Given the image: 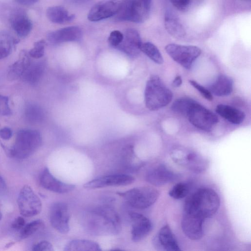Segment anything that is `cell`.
<instances>
[{"label":"cell","instance_id":"42","mask_svg":"<svg viewBox=\"0 0 251 251\" xmlns=\"http://www.w3.org/2000/svg\"><path fill=\"white\" fill-rule=\"evenodd\" d=\"M25 223L24 219L22 217L19 216L12 222L11 226L15 230H20L25 226Z\"/></svg>","mask_w":251,"mask_h":251},{"label":"cell","instance_id":"19","mask_svg":"<svg viewBox=\"0 0 251 251\" xmlns=\"http://www.w3.org/2000/svg\"><path fill=\"white\" fill-rule=\"evenodd\" d=\"M123 35V40L117 48L130 57L138 56L142 44L139 32L135 29L128 28Z\"/></svg>","mask_w":251,"mask_h":251},{"label":"cell","instance_id":"16","mask_svg":"<svg viewBox=\"0 0 251 251\" xmlns=\"http://www.w3.org/2000/svg\"><path fill=\"white\" fill-rule=\"evenodd\" d=\"M129 216L131 223V239L134 242H140L151 232V222L147 217L137 212H130Z\"/></svg>","mask_w":251,"mask_h":251},{"label":"cell","instance_id":"6","mask_svg":"<svg viewBox=\"0 0 251 251\" xmlns=\"http://www.w3.org/2000/svg\"><path fill=\"white\" fill-rule=\"evenodd\" d=\"M150 9L142 0H123L116 14V19L143 23L148 18Z\"/></svg>","mask_w":251,"mask_h":251},{"label":"cell","instance_id":"49","mask_svg":"<svg viewBox=\"0 0 251 251\" xmlns=\"http://www.w3.org/2000/svg\"><path fill=\"white\" fill-rule=\"evenodd\" d=\"M249 0L250 1V0Z\"/></svg>","mask_w":251,"mask_h":251},{"label":"cell","instance_id":"12","mask_svg":"<svg viewBox=\"0 0 251 251\" xmlns=\"http://www.w3.org/2000/svg\"><path fill=\"white\" fill-rule=\"evenodd\" d=\"M49 219L51 226L56 230L62 234L69 232L70 213L66 203L63 202L53 203L50 209Z\"/></svg>","mask_w":251,"mask_h":251},{"label":"cell","instance_id":"3","mask_svg":"<svg viewBox=\"0 0 251 251\" xmlns=\"http://www.w3.org/2000/svg\"><path fill=\"white\" fill-rule=\"evenodd\" d=\"M173 94L159 76L153 75L148 80L144 92L146 106L151 111L157 110L167 105Z\"/></svg>","mask_w":251,"mask_h":251},{"label":"cell","instance_id":"33","mask_svg":"<svg viewBox=\"0 0 251 251\" xmlns=\"http://www.w3.org/2000/svg\"><path fill=\"white\" fill-rule=\"evenodd\" d=\"M44 227V223L41 220L38 219L32 221L25 225L22 228L20 237L22 239L27 238L37 231L43 229Z\"/></svg>","mask_w":251,"mask_h":251},{"label":"cell","instance_id":"48","mask_svg":"<svg viewBox=\"0 0 251 251\" xmlns=\"http://www.w3.org/2000/svg\"><path fill=\"white\" fill-rule=\"evenodd\" d=\"M1 218H2V214L0 211V220L1 219Z\"/></svg>","mask_w":251,"mask_h":251},{"label":"cell","instance_id":"8","mask_svg":"<svg viewBox=\"0 0 251 251\" xmlns=\"http://www.w3.org/2000/svg\"><path fill=\"white\" fill-rule=\"evenodd\" d=\"M185 116L195 127L206 131H210L218 122V118L214 113L196 101L190 106Z\"/></svg>","mask_w":251,"mask_h":251},{"label":"cell","instance_id":"14","mask_svg":"<svg viewBox=\"0 0 251 251\" xmlns=\"http://www.w3.org/2000/svg\"><path fill=\"white\" fill-rule=\"evenodd\" d=\"M135 178L126 174H116L96 178L85 183L84 187L87 189H99L108 186H126L132 183Z\"/></svg>","mask_w":251,"mask_h":251},{"label":"cell","instance_id":"26","mask_svg":"<svg viewBox=\"0 0 251 251\" xmlns=\"http://www.w3.org/2000/svg\"><path fill=\"white\" fill-rule=\"evenodd\" d=\"M44 70L45 64L43 62H31L21 78L29 84L35 85L41 79Z\"/></svg>","mask_w":251,"mask_h":251},{"label":"cell","instance_id":"13","mask_svg":"<svg viewBox=\"0 0 251 251\" xmlns=\"http://www.w3.org/2000/svg\"><path fill=\"white\" fill-rule=\"evenodd\" d=\"M178 175L164 164H159L151 168L147 173V181L155 186H161L175 181Z\"/></svg>","mask_w":251,"mask_h":251},{"label":"cell","instance_id":"2","mask_svg":"<svg viewBox=\"0 0 251 251\" xmlns=\"http://www.w3.org/2000/svg\"><path fill=\"white\" fill-rule=\"evenodd\" d=\"M220 204V200L217 193L212 189L203 188L186 200L184 208L195 212L205 219L215 215Z\"/></svg>","mask_w":251,"mask_h":251},{"label":"cell","instance_id":"40","mask_svg":"<svg viewBox=\"0 0 251 251\" xmlns=\"http://www.w3.org/2000/svg\"><path fill=\"white\" fill-rule=\"evenodd\" d=\"M33 251H52L53 248L52 244L47 241H42L35 244L33 247Z\"/></svg>","mask_w":251,"mask_h":251},{"label":"cell","instance_id":"44","mask_svg":"<svg viewBox=\"0 0 251 251\" xmlns=\"http://www.w3.org/2000/svg\"><path fill=\"white\" fill-rule=\"evenodd\" d=\"M7 192V186L6 183L0 175V196H4L6 194Z\"/></svg>","mask_w":251,"mask_h":251},{"label":"cell","instance_id":"37","mask_svg":"<svg viewBox=\"0 0 251 251\" xmlns=\"http://www.w3.org/2000/svg\"><path fill=\"white\" fill-rule=\"evenodd\" d=\"M124 35L119 30L112 31L108 37V42L113 47L117 48L123 40Z\"/></svg>","mask_w":251,"mask_h":251},{"label":"cell","instance_id":"28","mask_svg":"<svg viewBox=\"0 0 251 251\" xmlns=\"http://www.w3.org/2000/svg\"><path fill=\"white\" fill-rule=\"evenodd\" d=\"M165 26L168 32L176 38H181L185 34V31L179 19L176 15L167 13L165 16Z\"/></svg>","mask_w":251,"mask_h":251},{"label":"cell","instance_id":"5","mask_svg":"<svg viewBox=\"0 0 251 251\" xmlns=\"http://www.w3.org/2000/svg\"><path fill=\"white\" fill-rule=\"evenodd\" d=\"M117 194L124 199L128 204L136 209H146L153 204L157 200L159 191L151 186L133 188Z\"/></svg>","mask_w":251,"mask_h":251},{"label":"cell","instance_id":"17","mask_svg":"<svg viewBox=\"0 0 251 251\" xmlns=\"http://www.w3.org/2000/svg\"><path fill=\"white\" fill-rule=\"evenodd\" d=\"M39 182L41 186L49 191L59 194L69 193L75 188V185L63 182L55 177L47 168L40 174Z\"/></svg>","mask_w":251,"mask_h":251},{"label":"cell","instance_id":"35","mask_svg":"<svg viewBox=\"0 0 251 251\" xmlns=\"http://www.w3.org/2000/svg\"><path fill=\"white\" fill-rule=\"evenodd\" d=\"M189 190L187 184L184 182H179L172 188L169 192V195L175 199H181L188 195Z\"/></svg>","mask_w":251,"mask_h":251},{"label":"cell","instance_id":"39","mask_svg":"<svg viewBox=\"0 0 251 251\" xmlns=\"http://www.w3.org/2000/svg\"><path fill=\"white\" fill-rule=\"evenodd\" d=\"M189 82L192 86H193L201 94L203 98L210 101L213 100L212 95L209 90L207 89L193 80H190Z\"/></svg>","mask_w":251,"mask_h":251},{"label":"cell","instance_id":"36","mask_svg":"<svg viewBox=\"0 0 251 251\" xmlns=\"http://www.w3.org/2000/svg\"><path fill=\"white\" fill-rule=\"evenodd\" d=\"M46 42L41 39L36 41L34 44V46L28 52L30 57L35 59H39L43 57L45 52Z\"/></svg>","mask_w":251,"mask_h":251},{"label":"cell","instance_id":"43","mask_svg":"<svg viewBox=\"0 0 251 251\" xmlns=\"http://www.w3.org/2000/svg\"><path fill=\"white\" fill-rule=\"evenodd\" d=\"M12 136V131L8 127H3L0 128V137L4 140H7Z\"/></svg>","mask_w":251,"mask_h":251},{"label":"cell","instance_id":"10","mask_svg":"<svg viewBox=\"0 0 251 251\" xmlns=\"http://www.w3.org/2000/svg\"><path fill=\"white\" fill-rule=\"evenodd\" d=\"M20 212L26 217L39 214L42 210V202L32 188L27 185L21 189L17 199Z\"/></svg>","mask_w":251,"mask_h":251},{"label":"cell","instance_id":"20","mask_svg":"<svg viewBox=\"0 0 251 251\" xmlns=\"http://www.w3.org/2000/svg\"><path fill=\"white\" fill-rule=\"evenodd\" d=\"M82 32L78 26H72L51 31L47 35V40L53 44L79 41Z\"/></svg>","mask_w":251,"mask_h":251},{"label":"cell","instance_id":"21","mask_svg":"<svg viewBox=\"0 0 251 251\" xmlns=\"http://www.w3.org/2000/svg\"><path fill=\"white\" fill-rule=\"evenodd\" d=\"M9 20L12 29L19 37L25 38L31 32L32 22L23 10L18 9L13 11Z\"/></svg>","mask_w":251,"mask_h":251},{"label":"cell","instance_id":"23","mask_svg":"<svg viewBox=\"0 0 251 251\" xmlns=\"http://www.w3.org/2000/svg\"><path fill=\"white\" fill-rule=\"evenodd\" d=\"M233 85V80L230 77L220 75L210 86L209 90L217 96H226L232 92Z\"/></svg>","mask_w":251,"mask_h":251},{"label":"cell","instance_id":"9","mask_svg":"<svg viewBox=\"0 0 251 251\" xmlns=\"http://www.w3.org/2000/svg\"><path fill=\"white\" fill-rule=\"evenodd\" d=\"M167 54L176 62L189 69L201 53V49L194 46L170 44L165 47Z\"/></svg>","mask_w":251,"mask_h":251},{"label":"cell","instance_id":"47","mask_svg":"<svg viewBox=\"0 0 251 251\" xmlns=\"http://www.w3.org/2000/svg\"><path fill=\"white\" fill-rule=\"evenodd\" d=\"M142 0L145 3V4L147 6L151 8V0Z\"/></svg>","mask_w":251,"mask_h":251},{"label":"cell","instance_id":"25","mask_svg":"<svg viewBox=\"0 0 251 251\" xmlns=\"http://www.w3.org/2000/svg\"><path fill=\"white\" fill-rule=\"evenodd\" d=\"M46 15L50 22L59 24L70 23L75 17L74 14H70L64 7L61 6L48 7L46 10Z\"/></svg>","mask_w":251,"mask_h":251},{"label":"cell","instance_id":"31","mask_svg":"<svg viewBox=\"0 0 251 251\" xmlns=\"http://www.w3.org/2000/svg\"><path fill=\"white\" fill-rule=\"evenodd\" d=\"M122 154L123 161L129 169L136 170L142 167L143 163L137 158L132 145L125 147L122 150Z\"/></svg>","mask_w":251,"mask_h":251},{"label":"cell","instance_id":"32","mask_svg":"<svg viewBox=\"0 0 251 251\" xmlns=\"http://www.w3.org/2000/svg\"><path fill=\"white\" fill-rule=\"evenodd\" d=\"M141 50L151 60L158 64L163 63V58L158 48L151 42L142 43Z\"/></svg>","mask_w":251,"mask_h":251},{"label":"cell","instance_id":"38","mask_svg":"<svg viewBox=\"0 0 251 251\" xmlns=\"http://www.w3.org/2000/svg\"><path fill=\"white\" fill-rule=\"evenodd\" d=\"M11 113L8 98L0 95V116H9Z\"/></svg>","mask_w":251,"mask_h":251},{"label":"cell","instance_id":"34","mask_svg":"<svg viewBox=\"0 0 251 251\" xmlns=\"http://www.w3.org/2000/svg\"><path fill=\"white\" fill-rule=\"evenodd\" d=\"M195 101L188 98H179L174 102L171 108L174 112L186 116L188 109Z\"/></svg>","mask_w":251,"mask_h":251},{"label":"cell","instance_id":"30","mask_svg":"<svg viewBox=\"0 0 251 251\" xmlns=\"http://www.w3.org/2000/svg\"><path fill=\"white\" fill-rule=\"evenodd\" d=\"M16 40L10 33L0 31V60L8 56L12 52Z\"/></svg>","mask_w":251,"mask_h":251},{"label":"cell","instance_id":"22","mask_svg":"<svg viewBox=\"0 0 251 251\" xmlns=\"http://www.w3.org/2000/svg\"><path fill=\"white\" fill-rule=\"evenodd\" d=\"M31 62L28 53L25 50H22L17 60L10 66L8 70V79L14 81L21 78Z\"/></svg>","mask_w":251,"mask_h":251},{"label":"cell","instance_id":"46","mask_svg":"<svg viewBox=\"0 0 251 251\" xmlns=\"http://www.w3.org/2000/svg\"><path fill=\"white\" fill-rule=\"evenodd\" d=\"M182 82V80L181 76H176L172 82V85L175 87H178L181 85Z\"/></svg>","mask_w":251,"mask_h":251},{"label":"cell","instance_id":"11","mask_svg":"<svg viewBox=\"0 0 251 251\" xmlns=\"http://www.w3.org/2000/svg\"><path fill=\"white\" fill-rule=\"evenodd\" d=\"M202 217L194 211L183 208L181 220V228L183 233L191 240H197L203 236V223Z\"/></svg>","mask_w":251,"mask_h":251},{"label":"cell","instance_id":"45","mask_svg":"<svg viewBox=\"0 0 251 251\" xmlns=\"http://www.w3.org/2000/svg\"><path fill=\"white\" fill-rule=\"evenodd\" d=\"M17 2L25 5H30L33 4L39 0H15Z\"/></svg>","mask_w":251,"mask_h":251},{"label":"cell","instance_id":"15","mask_svg":"<svg viewBox=\"0 0 251 251\" xmlns=\"http://www.w3.org/2000/svg\"><path fill=\"white\" fill-rule=\"evenodd\" d=\"M119 0H102L95 4L90 10L88 19L98 22L116 14L120 7Z\"/></svg>","mask_w":251,"mask_h":251},{"label":"cell","instance_id":"18","mask_svg":"<svg viewBox=\"0 0 251 251\" xmlns=\"http://www.w3.org/2000/svg\"><path fill=\"white\" fill-rule=\"evenodd\" d=\"M152 244L157 250L166 251L180 250L176 237L167 225L161 227L153 237Z\"/></svg>","mask_w":251,"mask_h":251},{"label":"cell","instance_id":"41","mask_svg":"<svg viewBox=\"0 0 251 251\" xmlns=\"http://www.w3.org/2000/svg\"><path fill=\"white\" fill-rule=\"evenodd\" d=\"M172 4L178 10L185 11L188 7L191 0H170Z\"/></svg>","mask_w":251,"mask_h":251},{"label":"cell","instance_id":"7","mask_svg":"<svg viewBox=\"0 0 251 251\" xmlns=\"http://www.w3.org/2000/svg\"><path fill=\"white\" fill-rule=\"evenodd\" d=\"M171 157L176 164L195 173L205 171L209 164L208 160L201 154L183 149L174 150Z\"/></svg>","mask_w":251,"mask_h":251},{"label":"cell","instance_id":"24","mask_svg":"<svg viewBox=\"0 0 251 251\" xmlns=\"http://www.w3.org/2000/svg\"><path fill=\"white\" fill-rule=\"evenodd\" d=\"M216 111L221 117L234 124H241L245 118V114L242 111L226 104L218 105Z\"/></svg>","mask_w":251,"mask_h":251},{"label":"cell","instance_id":"1","mask_svg":"<svg viewBox=\"0 0 251 251\" xmlns=\"http://www.w3.org/2000/svg\"><path fill=\"white\" fill-rule=\"evenodd\" d=\"M83 221L85 229L93 235H115L122 229L118 213L113 208L106 206L89 211L84 215Z\"/></svg>","mask_w":251,"mask_h":251},{"label":"cell","instance_id":"4","mask_svg":"<svg viewBox=\"0 0 251 251\" xmlns=\"http://www.w3.org/2000/svg\"><path fill=\"white\" fill-rule=\"evenodd\" d=\"M42 141V136L39 131L31 129L20 130L16 134L10 153L18 159L26 158L40 148Z\"/></svg>","mask_w":251,"mask_h":251},{"label":"cell","instance_id":"29","mask_svg":"<svg viewBox=\"0 0 251 251\" xmlns=\"http://www.w3.org/2000/svg\"><path fill=\"white\" fill-rule=\"evenodd\" d=\"M25 121L30 124H37L41 122L44 118L42 108L38 104L33 103L26 104L24 112Z\"/></svg>","mask_w":251,"mask_h":251},{"label":"cell","instance_id":"27","mask_svg":"<svg viewBox=\"0 0 251 251\" xmlns=\"http://www.w3.org/2000/svg\"><path fill=\"white\" fill-rule=\"evenodd\" d=\"M65 251H100L96 242L85 239H75L68 242L64 247Z\"/></svg>","mask_w":251,"mask_h":251}]
</instances>
